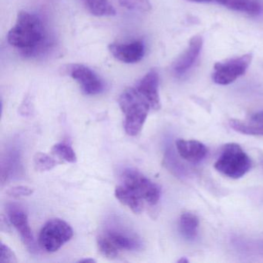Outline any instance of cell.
<instances>
[{
    "label": "cell",
    "instance_id": "1",
    "mask_svg": "<svg viewBox=\"0 0 263 263\" xmlns=\"http://www.w3.org/2000/svg\"><path fill=\"white\" fill-rule=\"evenodd\" d=\"M7 41L25 57H36L48 48L49 41L39 16L28 12L18 13L14 27L7 34Z\"/></svg>",
    "mask_w": 263,
    "mask_h": 263
},
{
    "label": "cell",
    "instance_id": "2",
    "mask_svg": "<svg viewBox=\"0 0 263 263\" xmlns=\"http://www.w3.org/2000/svg\"><path fill=\"white\" fill-rule=\"evenodd\" d=\"M119 105L124 115V129L130 136H136L142 130L151 106L136 88L127 89L119 98Z\"/></svg>",
    "mask_w": 263,
    "mask_h": 263
},
{
    "label": "cell",
    "instance_id": "3",
    "mask_svg": "<svg viewBox=\"0 0 263 263\" xmlns=\"http://www.w3.org/2000/svg\"><path fill=\"white\" fill-rule=\"evenodd\" d=\"M251 166L250 158L241 146L231 143L223 147L215 162V168L229 178L237 179L249 172Z\"/></svg>",
    "mask_w": 263,
    "mask_h": 263
},
{
    "label": "cell",
    "instance_id": "4",
    "mask_svg": "<svg viewBox=\"0 0 263 263\" xmlns=\"http://www.w3.org/2000/svg\"><path fill=\"white\" fill-rule=\"evenodd\" d=\"M73 235V229L68 223L60 218H53L43 226L38 243L45 252H55L70 241Z\"/></svg>",
    "mask_w": 263,
    "mask_h": 263
},
{
    "label": "cell",
    "instance_id": "5",
    "mask_svg": "<svg viewBox=\"0 0 263 263\" xmlns=\"http://www.w3.org/2000/svg\"><path fill=\"white\" fill-rule=\"evenodd\" d=\"M123 185L128 187L144 202L150 205L158 204L161 198L160 187L139 171L127 168L121 175Z\"/></svg>",
    "mask_w": 263,
    "mask_h": 263
},
{
    "label": "cell",
    "instance_id": "6",
    "mask_svg": "<svg viewBox=\"0 0 263 263\" xmlns=\"http://www.w3.org/2000/svg\"><path fill=\"white\" fill-rule=\"evenodd\" d=\"M252 59V54H246L226 62L217 63L214 66L212 80L220 85H227L234 82L246 73Z\"/></svg>",
    "mask_w": 263,
    "mask_h": 263
},
{
    "label": "cell",
    "instance_id": "7",
    "mask_svg": "<svg viewBox=\"0 0 263 263\" xmlns=\"http://www.w3.org/2000/svg\"><path fill=\"white\" fill-rule=\"evenodd\" d=\"M7 215L11 224L19 232L21 239L29 251L32 253L37 252L33 232L29 224L27 213L21 206L10 204L7 207Z\"/></svg>",
    "mask_w": 263,
    "mask_h": 263
},
{
    "label": "cell",
    "instance_id": "8",
    "mask_svg": "<svg viewBox=\"0 0 263 263\" xmlns=\"http://www.w3.org/2000/svg\"><path fill=\"white\" fill-rule=\"evenodd\" d=\"M68 71L72 78L78 81L86 95H98L104 90L102 81L89 67L82 64H73L69 67Z\"/></svg>",
    "mask_w": 263,
    "mask_h": 263
},
{
    "label": "cell",
    "instance_id": "9",
    "mask_svg": "<svg viewBox=\"0 0 263 263\" xmlns=\"http://www.w3.org/2000/svg\"><path fill=\"white\" fill-rule=\"evenodd\" d=\"M111 54L123 63L135 64L139 62L145 53V47L141 41L127 44H112L109 46Z\"/></svg>",
    "mask_w": 263,
    "mask_h": 263
},
{
    "label": "cell",
    "instance_id": "10",
    "mask_svg": "<svg viewBox=\"0 0 263 263\" xmlns=\"http://www.w3.org/2000/svg\"><path fill=\"white\" fill-rule=\"evenodd\" d=\"M138 91L148 101L151 108L159 110L161 101L159 97V77L156 70L149 71L136 87Z\"/></svg>",
    "mask_w": 263,
    "mask_h": 263
},
{
    "label": "cell",
    "instance_id": "11",
    "mask_svg": "<svg viewBox=\"0 0 263 263\" xmlns=\"http://www.w3.org/2000/svg\"><path fill=\"white\" fill-rule=\"evenodd\" d=\"M202 47V38L200 36H194L189 43L187 50L174 64L173 72L176 76H182L195 64L199 56Z\"/></svg>",
    "mask_w": 263,
    "mask_h": 263
},
{
    "label": "cell",
    "instance_id": "12",
    "mask_svg": "<svg viewBox=\"0 0 263 263\" xmlns=\"http://www.w3.org/2000/svg\"><path fill=\"white\" fill-rule=\"evenodd\" d=\"M175 144L180 156L189 162L193 164L201 162L207 155V147L200 141L179 139Z\"/></svg>",
    "mask_w": 263,
    "mask_h": 263
},
{
    "label": "cell",
    "instance_id": "13",
    "mask_svg": "<svg viewBox=\"0 0 263 263\" xmlns=\"http://www.w3.org/2000/svg\"><path fill=\"white\" fill-rule=\"evenodd\" d=\"M104 235L120 251H137L141 249V242L136 235L123 229H109Z\"/></svg>",
    "mask_w": 263,
    "mask_h": 263
},
{
    "label": "cell",
    "instance_id": "14",
    "mask_svg": "<svg viewBox=\"0 0 263 263\" xmlns=\"http://www.w3.org/2000/svg\"><path fill=\"white\" fill-rule=\"evenodd\" d=\"M229 123L235 132L244 135L263 136V111L254 114L245 120L232 119Z\"/></svg>",
    "mask_w": 263,
    "mask_h": 263
},
{
    "label": "cell",
    "instance_id": "15",
    "mask_svg": "<svg viewBox=\"0 0 263 263\" xmlns=\"http://www.w3.org/2000/svg\"><path fill=\"white\" fill-rule=\"evenodd\" d=\"M195 3H215L226 8L247 14L256 15L261 8L259 4L254 0H187Z\"/></svg>",
    "mask_w": 263,
    "mask_h": 263
},
{
    "label": "cell",
    "instance_id": "16",
    "mask_svg": "<svg viewBox=\"0 0 263 263\" xmlns=\"http://www.w3.org/2000/svg\"><path fill=\"white\" fill-rule=\"evenodd\" d=\"M115 195L121 204L127 206L134 213L139 214L144 211L145 202L123 184L115 187Z\"/></svg>",
    "mask_w": 263,
    "mask_h": 263
},
{
    "label": "cell",
    "instance_id": "17",
    "mask_svg": "<svg viewBox=\"0 0 263 263\" xmlns=\"http://www.w3.org/2000/svg\"><path fill=\"white\" fill-rule=\"evenodd\" d=\"M199 220L195 214L185 212L181 215L179 229L181 235L189 241H194L198 233Z\"/></svg>",
    "mask_w": 263,
    "mask_h": 263
},
{
    "label": "cell",
    "instance_id": "18",
    "mask_svg": "<svg viewBox=\"0 0 263 263\" xmlns=\"http://www.w3.org/2000/svg\"><path fill=\"white\" fill-rule=\"evenodd\" d=\"M87 8L96 16H113L116 11L107 0H84Z\"/></svg>",
    "mask_w": 263,
    "mask_h": 263
},
{
    "label": "cell",
    "instance_id": "19",
    "mask_svg": "<svg viewBox=\"0 0 263 263\" xmlns=\"http://www.w3.org/2000/svg\"><path fill=\"white\" fill-rule=\"evenodd\" d=\"M51 152L53 155H56L67 162L76 163L78 161L74 150L67 143H58L55 144L52 147Z\"/></svg>",
    "mask_w": 263,
    "mask_h": 263
},
{
    "label": "cell",
    "instance_id": "20",
    "mask_svg": "<svg viewBox=\"0 0 263 263\" xmlns=\"http://www.w3.org/2000/svg\"><path fill=\"white\" fill-rule=\"evenodd\" d=\"M98 246L100 252L106 258H117L121 251L110 241V240L104 234L100 235L98 238Z\"/></svg>",
    "mask_w": 263,
    "mask_h": 263
},
{
    "label": "cell",
    "instance_id": "21",
    "mask_svg": "<svg viewBox=\"0 0 263 263\" xmlns=\"http://www.w3.org/2000/svg\"><path fill=\"white\" fill-rule=\"evenodd\" d=\"M33 163H34V167L36 171L39 172H47L54 168L59 162L54 158L50 157L42 152L36 153L33 158Z\"/></svg>",
    "mask_w": 263,
    "mask_h": 263
},
{
    "label": "cell",
    "instance_id": "22",
    "mask_svg": "<svg viewBox=\"0 0 263 263\" xmlns=\"http://www.w3.org/2000/svg\"><path fill=\"white\" fill-rule=\"evenodd\" d=\"M120 4L127 10L137 12H149L152 5L149 0H119Z\"/></svg>",
    "mask_w": 263,
    "mask_h": 263
},
{
    "label": "cell",
    "instance_id": "23",
    "mask_svg": "<svg viewBox=\"0 0 263 263\" xmlns=\"http://www.w3.org/2000/svg\"><path fill=\"white\" fill-rule=\"evenodd\" d=\"M33 192L34 190L32 187H28V186L19 185L10 187L7 191V194L13 198H21V197L31 195Z\"/></svg>",
    "mask_w": 263,
    "mask_h": 263
},
{
    "label": "cell",
    "instance_id": "24",
    "mask_svg": "<svg viewBox=\"0 0 263 263\" xmlns=\"http://www.w3.org/2000/svg\"><path fill=\"white\" fill-rule=\"evenodd\" d=\"M1 263H16L17 262L16 255L9 246L4 243H1Z\"/></svg>",
    "mask_w": 263,
    "mask_h": 263
},
{
    "label": "cell",
    "instance_id": "25",
    "mask_svg": "<svg viewBox=\"0 0 263 263\" xmlns=\"http://www.w3.org/2000/svg\"><path fill=\"white\" fill-rule=\"evenodd\" d=\"M78 262L93 263L96 262V260L93 259V258H84V259L79 260Z\"/></svg>",
    "mask_w": 263,
    "mask_h": 263
},
{
    "label": "cell",
    "instance_id": "26",
    "mask_svg": "<svg viewBox=\"0 0 263 263\" xmlns=\"http://www.w3.org/2000/svg\"><path fill=\"white\" fill-rule=\"evenodd\" d=\"M178 262H187L189 261V260L185 259V258H181V259L178 260Z\"/></svg>",
    "mask_w": 263,
    "mask_h": 263
}]
</instances>
